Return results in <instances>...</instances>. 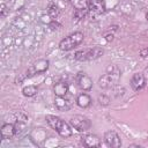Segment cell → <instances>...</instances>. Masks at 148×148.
<instances>
[{"label": "cell", "mask_w": 148, "mask_h": 148, "mask_svg": "<svg viewBox=\"0 0 148 148\" xmlns=\"http://www.w3.org/2000/svg\"><path fill=\"white\" fill-rule=\"evenodd\" d=\"M75 81H76V84L77 87L83 90V91H87V90H90L92 88V80L90 79L89 75H87L84 72H79L75 76Z\"/></svg>", "instance_id": "7"}, {"label": "cell", "mask_w": 148, "mask_h": 148, "mask_svg": "<svg viewBox=\"0 0 148 148\" xmlns=\"http://www.w3.org/2000/svg\"><path fill=\"white\" fill-rule=\"evenodd\" d=\"M59 13H60V10H59V7H58L57 5L51 3V5L49 6V8H47V14H49L53 20L59 15Z\"/></svg>", "instance_id": "18"}, {"label": "cell", "mask_w": 148, "mask_h": 148, "mask_svg": "<svg viewBox=\"0 0 148 148\" xmlns=\"http://www.w3.org/2000/svg\"><path fill=\"white\" fill-rule=\"evenodd\" d=\"M37 91H38V87L35 84H29L22 88V94L25 97H32L37 94Z\"/></svg>", "instance_id": "17"}, {"label": "cell", "mask_w": 148, "mask_h": 148, "mask_svg": "<svg viewBox=\"0 0 148 148\" xmlns=\"http://www.w3.org/2000/svg\"><path fill=\"white\" fill-rule=\"evenodd\" d=\"M91 102H92V101H91V97H90V95L87 94V92H81V94H79L77 97H76V104H77V106H80V108H82V109L89 108L90 104H91Z\"/></svg>", "instance_id": "13"}, {"label": "cell", "mask_w": 148, "mask_h": 148, "mask_svg": "<svg viewBox=\"0 0 148 148\" xmlns=\"http://www.w3.org/2000/svg\"><path fill=\"white\" fill-rule=\"evenodd\" d=\"M53 91L56 96H66L67 92L69 91V86L67 82H64V81L57 82L53 87Z\"/></svg>", "instance_id": "14"}, {"label": "cell", "mask_w": 148, "mask_h": 148, "mask_svg": "<svg viewBox=\"0 0 148 148\" xmlns=\"http://www.w3.org/2000/svg\"><path fill=\"white\" fill-rule=\"evenodd\" d=\"M110 98L106 96V95H104V94H102V95H99L98 96V103H99V105H102V106H108L109 104H110Z\"/></svg>", "instance_id": "19"}, {"label": "cell", "mask_w": 148, "mask_h": 148, "mask_svg": "<svg viewBox=\"0 0 148 148\" xmlns=\"http://www.w3.org/2000/svg\"><path fill=\"white\" fill-rule=\"evenodd\" d=\"M146 83H147V80L145 77V75L142 73H134L132 75V79H131V87L134 91H139L141 89H143L146 87Z\"/></svg>", "instance_id": "10"}, {"label": "cell", "mask_w": 148, "mask_h": 148, "mask_svg": "<svg viewBox=\"0 0 148 148\" xmlns=\"http://www.w3.org/2000/svg\"><path fill=\"white\" fill-rule=\"evenodd\" d=\"M71 126L77 132H87L91 128V121L83 114H74L69 119Z\"/></svg>", "instance_id": "5"}, {"label": "cell", "mask_w": 148, "mask_h": 148, "mask_svg": "<svg viewBox=\"0 0 148 148\" xmlns=\"http://www.w3.org/2000/svg\"><path fill=\"white\" fill-rule=\"evenodd\" d=\"M75 10L88 12V0H68Z\"/></svg>", "instance_id": "16"}, {"label": "cell", "mask_w": 148, "mask_h": 148, "mask_svg": "<svg viewBox=\"0 0 148 148\" xmlns=\"http://www.w3.org/2000/svg\"><path fill=\"white\" fill-rule=\"evenodd\" d=\"M50 66V61L47 59H38L37 61H35L27 71V76H34V75H38L42 74L44 72H46L49 69Z\"/></svg>", "instance_id": "6"}, {"label": "cell", "mask_w": 148, "mask_h": 148, "mask_svg": "<svg viewBox=\"0 0 148 148\" xmlns=\"http://www.w3.org/2000/svg\"><path fill=\"white\" fill-rule=\"evenodd\" d=\"M45 120L49 124V126L52 130H54L60 136L69 138V136L73 135V130H72L73 127L71 126V124L66 123L60 117H57V116H53V114H46Z\"/></svg>", "instance_id": "1"}, {"label": "cell", "mask_w": 148, "mask_h": 148, "mask_svg": "<svg viewBox=\"0 0 148 148\" xmlns=\"http://www.w3.org/2000/svg\"><path fill=\"white\" fill-rule=\"evenodd\" d=\"M104 142L108 147H111V148H119L121 146V140L119 135L111 130L104 133Z\"/></svg>", "instance_id": "9"}, {"label": "cell", "mask_w": 148, "mask_h": 148, "mask_svg": "<svg viewBox=\"0 0 148 148\" xmlns=\"http://www.w3.org/2000/svg\"><path fill=\"white\" fill-rule=\"evenodd\" d=\"M105 39H106V42H112V40H113V34H108V35H105Z\"/></svg>", "instance_id": "23"}, {"label": "cell", "mask_w": 148, "mask_h": 148, "mask_svg": "<svg viewBox=\"0 0 148 148\" xmlns=\"http://www.w3.org/2000/svg\"><path fill=\"white\" fill-rule=\"evenodd\" d=\"M140 56H141L142 58H146V57H148V50H147V49H145V50H141V51H140Z\"/></svg>", "instance_id": "22"}, {"label": "cell", "mask_w": 148, "mask_h": 148, "mask_svg": "<svg viewBox=\"0 0 148 148\" xmlns=\"http://www.w3.org/2000/svg\"><path fill=\"white\" fill-rule=\"evenodd\" d=\"M1 9H0V15L1 16H5V14H6V5L5 3H1Z\"/></svg>", "instance_id": "21"}, {"label": "cell", "mask_w": 148, "mask_h": 148, "mask_svg": "<svg viewBox=\"0 0 148 148\" xmlns=\"http://www.w3.org/2000/svg\"><path fill=\"white\" fill-rule=\"evenodd\" d=\"M105 0H88V12L92 15H101L105 13Z\"/></svg>", "instance_id": "8"}, {"label": "cell", "mask_w": 148, "mask_h": 148, "mask_svg": "<svg viewBox=\"0 0 148 148\" xmlns=\"http://www.w3.org/2000/svg\"><path fill=\"white\" fill-rule=\"evenodd\" d=\"M119 77H120V71L117 66L114 65H110L108 68H106V73L103 74L98 81H97V84L99 88H103V89H110L112 88L113 86H116L119 81Z\"/></svg>", "instance_id": "2"}, {"label": "cell", "mask_w": 148, "mask_h": 148, "mask_svg": "<svg viewBox=\"0 0 148 148\" xmlns=\"http://www.w3.org/2000/svg\"><path fill=\"white\" fill-rule=\"evenodd\" d=\"M104 53V49L102 46H91V47H86L83 50H79L74 53V59L77 61H90L98 59L102 57Z\"/></svg>", "instance_id": "3"}, {"label": "cell", "mask_w": 148, "mask_h": 148, "mask_svg": "<svg viewBox=\"0 0 148 148\" xmlns=\"http://www.w3.org/2000/svg\"><path fill=\"white\" fill-rule=\"evenodd\" d=\"M81 142L84 147L95 148L101 146V140L96 134H83L81 136Z\"/></svg>", "instance_id": "11"}, {"label": "cell", "mask_w": 148, "mask_h": 148, "mask_svg": "<svg viewBox=\"0 0 148 148\" xmlns=\"http://www.w3.org/2000/svg\"><path fill=\"white\" fill-rule=\"evenodd\" d=\"M54 104H56V106H57L59 110H61V111L68 110L69 106H71V102H69L68 99H66L65 96H56Z\"/></svg>", "instance_id": "15"}, {"label": "cell", "mask_w": 148, "mask_h": 148, "mask_svg": "<svg viewBox=\"0 0 148 148\" xmlns=\"http://www.w3.org/2000/svg\"><path fill=\"white\" fill-rule=\"evenodd\" d=\"M146 20H147V21H148V13H147V14H146Z\"/></svg>", "instance_id": "24"}, {"label": "cell", "mask_w": 148, "mask_h": 148, "mask_svg": "<svg viewBox=\"0 0 148 148\" xmlns=\"http://www.w3.org/2000/svg\"><path fill=\"white\" fill-rule=\"evenodd\" d=\"M147 50H148V47H147Z\"/></svg>", "instance_id": "25"}, {"label": "cell", "mask_w": 148, "mask_h": 148, "mask_svg": "<svg viewBox=\"0 0 148 148\" xmlns=\"http://www.w3.org/2000/svg\"><path fill=\"white\" fill-rule=\"evenodd\" d=\"M49 27H50V29H51V30H56V29H58V28H59V27H61V25H60L56 20H52V22L49 24Z\"/></svg>", "instance_id": "20"}, {"label": "cell", "mask_w": 148, "mask_h": 148, "mask_svg": "<svg viewBox=\"0 0 148 148\" xmlns=\"http://www.w3.org/2000/svg\"><path fill=\"white\" fill-rule=\"evenodd\" d=\"M84 39V35L81 31H75L68 36H66L65 38H62L59 42V49L61 51H72L75 47H77Z\"/></svg>", "instance_id": "4"}, {"label": "cell", "mask_w": 148, "mask_h": 148, "mask_svg": "<svg viewBox=\"0 0 148 148\" xmlns=\"http://www.w3.org/2000/svg\"><path fill=\"white\" fill-rule=\"evenodd\" d=\"M0 133H1V139L7 140V139H12L17 133V130H16L15 125L9 124V123H5L1 126Z\"/></svg>", "instance_id": "12"}]
</instances>
